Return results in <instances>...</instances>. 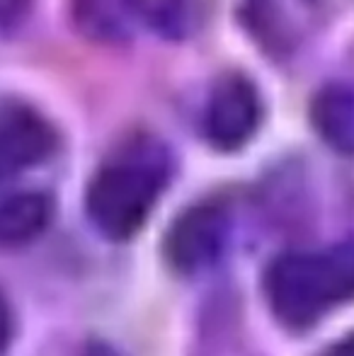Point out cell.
<instances>
[{
	"mask_svg": "<svg viewBox=\"0 0 354 356\" xmlns=\"http://www.w3.org/2000/svg\"><path fill=\"white\" fill-rule=\"evenodd\" d=\"M260 124V97L241 75H228L214 88L204 109V134L218 150L246 145Z\"/></svg>",
	"mask_w": 354,
	"mask_h": 356,
	"instance_id": "obj_3",
	"label": "cell"
},
{
	"mask_svg": "<svg viewBox=\"0 0 354 356\" xmlns=\"http://www.w3.org/2000/svg\"><path fill=\"white\" fill-rule=\"evenodd\" d=\"M313 122L325 141L340 148L354 145V95L345 88H328L313 102Z\"/></svg>",
	"mask_w": 354,
	"mask_h": 356,
	"instance_id": "obj_7",
	"label": "cell"
},
{
	"mask_svg": "<svg viewBox=\"0 0 354 356\" xmlns=\"http://www.w3.org/2000/svg\"><path fill=\"white\" fill-rule=\"evenodd\" d=\"M166 184L158 160L124 155L102 165L88 187V213L109 240H129L143 228Z\"/></svg>",
	"mask_w": 354,
	"mask_h": 356,
	"instance_id": "obj_2",
	"label": "cell"
},
{
	"mask_svg": "<svg viewBox=\"0 0 354 356\" xmlns=\"http://www.w3.org/2000/svg\"><path fill=\"white\" fill-rule=\"evenodd\" d=\"M10 332H13V318H10V305L5 296L0 293V354L5 352L10 342Z\"/></svg>",
	"mask_w": 354,
	"mask_h": 356,
	"instance_id": "obj_10",
	"label": "cell"
},
{
	"mask_svg": "<svg viewBox=\"0 0 354 356\" xmlns=\"http://www.w3.org/2000/svg\"><path fill=\"white\" fill-rule=\"evenodd\" d=\"M51 148L54 131L37 112L24 107L0 109V177L42 163Z\"/></svg>",
	"mask_w": 354,
	"mask_h": 356,
	"instance_id": "obj_5",
	"label": "cell"
},
{
	"mask_svg": "<svg viewBox=\"0 0 354 356\" xmlns=\"http://www.w3.org/2000/svg\"><path fill=\"white\" fill-rule=\"evenodd\" d=\"M228 218L216 204H197L177 216L166 240V252L177 272L192 274L209 267L226 245Z\"/></svg>",
	"mask_w": 354,
	"mask_h": 356,
	"instance_id": "obj_4",
	"label": "cell"
},
{
	"mask_svg": "<svg viewBox=\"0 0 354 356\" xmlns=\"http://www.w3.org/2000/svg\"><path fill=\"white\" fill-rule=\"evenodd\" d=\"M78 27L99 42H119L129 37L134 15L129 0H76Z\"/></svg>",
	"mask_w": 354,
	"mask_h": 356,
	"instance_id": "obj_8",
	"label": "cell"
},
{
	"mask_svg": "<svg viewBox=\"0 0 354 356\" xmlns=\"http://www.w3.org/2000/svg\"><path fill=\"white\" fill-rule=\"evenodd\" d=\"M51 220V202L42 192H17L0 202V248L27 245Z\"/></svg>",
	"mask_w": 354,
	"mask_h": 356,
	"instance_id": "obj_6",
	"label": "cell"
},
{
	"mask_svg": "<svg viewBox=\"0 0 354 356\" xmlns=\"http://www.w3.org/2000/svg\"><path fill=\"white\" fill-rule=\"evenodd\" d=\"M134 19L161 37H182L189 24L187 0H129Z\"/></svg>",
	"mask_w": 354,
	"mask_h": 356,
	"instance_id": "obj_9",
	"label": "cell"
},
{
	"mask_svg": "<svg viewBox=\"0 0 354 356\" xmlns=\"http://www.w3.org/2000/svg\"><path fill=\"white\" fill-rule=\"evenodd\" d=\"M321 356H354V334H350L347 339H342V342L332 344V347L325 349Z\"/></svg>",
	"mask_w": 354,
	"mask_h": 356,
	"instance_id": "obj_11",
	"label": "cell"
},
{
	"mask_svg": "<svg viewBox=\"0 0 354 356\" xmlns=\"http://www.w3.org/2000/svg\"><path fill=\"white\" fill-rule=\"evenodd\" d=\"M78 356H117V354H114L107 344L92 342V344H88L86 349H81V354H78Z\"/></svg>",
	"mask_w": 354,
	"mask_h": 356,
	"instance_id": "obj_12",
	"label": "cell"
},
{
	"mask_svg": "<svg viewBox=\"0 0 354 356\" xmlns=\"http://www.w3.org/2000/svg\"><path fill=\"white\" fill-rule=\"evenodd\" d=\"M267 300L289 327H306L354 296V245L282 254L267 272Z\"/></svg>",
	"mask_w": 354,
	"mask_h": 356,
	"instance_id": "obj_1",
	"label": "cell"
}]
</instances>
